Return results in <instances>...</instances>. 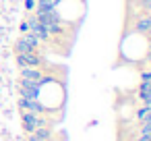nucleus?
Listing matches in <instances>:
<instances>
[{"instance_id": "1", "label": "nucleus", "mask_w": 151, "mask_h": 141, "mask_svg": "<svg viewBox=\"0 0 151 141\" xmlns=\"http://www.w3.org/2000/svg\"><path fill=\"white\" fill-rule=\"evenodd\" d=\"M40 40L31 33V31H27V33H23L19 40H17V44H15V52L17 54H29V52H37V48H40Z\"/></svg>"}, {"instance_id": "2", "label": "nucleus", "mask_w": 151, "mask_h": 141, "mask_svg": "<svg viewBox=\"0 0 151 141\" xmlns=\"http://www.w3.org/2000/svg\"><path fill=\"white\" fill-rule=\"evenodd\" d=\"M17 64H19V69H25V67L42 69V67L46 64V60H44L37 52H29V54H17Z\"/></svg>"}, {"instance_id": "3", "label": "nucleus", "mask_w": 151, "mask_h": 141, "mask_svg": "<svg viewBox=\"0 0 151 141\" xmlns=\"http://www.w3.org/2000/svg\"><path fill=\"white\" fill-rule=\"evenodd\" d=\"M19 98H27V100H40V85L27 79H19Z\"/></svg>"}, {"instance_id": "4", "label": "nucleus", "mask_w": 151, "mask_h": 141, "mask_svg": "<svg viewBox=\"0 0 151 141\" xmlns=\"http://www.w3.org/2000/svg\"><path fill=\"white\" fill-rule=\"evenodd\" d=\"M19 110L21 112H33V114H52L40 100H27V98H19Z\"/></svg>"}, {"instance_id": "5", "label": "nucleus", "mask_w": 151, "mask_h": 141, "mask_svg": "<svg viewBox=\"0 0 151 141\" xmlns=\"http://www.w3.org/2000/svg\"><path fill=\"white\" fill-rule=\"evenodd\" d=\"M27 25H29V31L40 40V42H48L52 35H50V31L46 29V25H42L37 19H35V15H31L29 19H27Z\"/></svg>"}, {"instance_id": "6", "label": "nucleus", "mask_w": 151, "mask_h": 141, "mask_svg": "<svg viewBox=\"0 0 151 141\" xmlns=\"http://www.w3.org/2000/svg\"><path fill=\"white\" fill-rule=\"evenodd\" d=\"M134 120H137V124H147V122H151V108L149 106H139V108H134Z\"/></svg>"}, {"instance_id": "7", "label": "nucleus", "mask_w": 151, "mask_h": 141, "mask_svg": "<svg viewBox=\"0 0 151 141\" xmlns=\"http://www.w3.org/2000/svg\"><path fill=\"white\" fill-rule=\"evenodd\" d=\"M149 27H151L149 15H141V17H137V21H134V25H132V29H134L137 33H147Z\"/></svg>"}, {"instance_id": "8", "label": "nucleus", "mask_w": 151, "mask_h": 141, "mask_svg": "<svg viewBox=\"0 0 151 141\" xmlns=\"http://www.w3.org/2000/svg\"><path fill=\"white\" fill-rule=\"evenodd\" d=\"M33 135H35L40 141H50V139L54 137L52 127H40V129H35V131H33Z\"/></svg>"}, {"instance_id": "9", "label": "nucleus", "mask_w": 151, "mask_h": 141, "mask_svg": "<svg viewBox=\"0 0 151 141\" xmlns=\"http://www.w3.org/2000/svg\"><path fill=\"white\" fill-rule=\"evenodd\" d=\"M137 137H145V139H149V137H151V122H147V124H139V129H137Z\"/></svg>"}, {"instance_id": "10", "label": "nucleus", "mask_w": 151, "mask_h": 141, "mask_svg": "<svg viewBox=\"0 0 151 141\" xmlns=\"http://www.w3.org/2000/svg\"><path fill=\"white\" fill-rule=\"evenodd\" d=\"M139 7H141V11H145L149 15L151 13V0H139Z\"/></svg>"}, {"instance_id": "11", "label": "nucleus", "mask_w": 151, "mask_h": 141, "mask_svg": "<svg viewBox=\"0 0 151 141\" xmlns=\"http://www.w3.org/2000/svg\"><path fill=\"white\" fill-rule=\"evenodd\" d=\"M141 81H145V83H151V69H145V71H141Z\"/></svg>"}, {"instance_id": "12", "label": "nucleus", "mask_w": 151, "mask_h": 141, "mask_svg": "<svg viewBox=\"0 0 151 141\" xmlns=\"http://www.w3.org/2000/svg\"><path fill=\"white\" fill-rule=\"evenodd\" d=\"M25 9L27 11H33L35 9V0H25Z\"/></svg>"}, {"instance_id": "13", "label": "nucleus", "mask_w": 151, "mask_h": 141, "mask_svg": "<svg viewBox=\"0 0 151 141\" xmlns=\"http://www.w3.org/2000/svg\"><path fill=\"white\" fill-rule=\"evenodd\" d=\"M19 29H21V33H27V31H29V25H27V21H23V23L19 25Z\"/></svg>"}, {"instance_id": "14", "label": "nucleus", "mask_w": 151, "mask_h": 141, "mask_svg": "<svg viewBox=\"0 0 151 141\" xmlns=\"http://www.w3.org/2000/svg\"><path fill=\"white\" fill-rule=\"evenodd\" d=\"M27 141H40V139H37V137L31 133V135H27Z\"/></svg>"}, {"instance_id": "15", "label": "nucleus", "mask_w": 151, "mask_h": 141, "mask_svg": "<svg viewBox=\"0 0 151 141\" xmlns=\"http://www.w3.org/2000/svg\"><path fill=\"white\" fill-rule=\"evenodd\" d=\"M149 52H151V40H149Z\"/></svg>"}]
</instances>
